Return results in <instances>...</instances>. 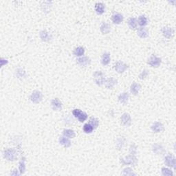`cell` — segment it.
<instances>
[{
  "instance_id": "23",
  "label": "cell",
  "mask_w": 176,
  "mask_h": 176,
  "mask_svg": "<svg viewBox=\"0 0 176 176\" xmlns=\"http://www.w3.org/2000/svg\"><path fill=\"white\" fill-rule=\"evenodd\" d=\"M59 143L61 145L65 146V148H68L71 146V142L68 138L65 136H62L59 138Z\"/></svg>"
},
{
  "instance_id": "12",
  "label": "cell",
  "mask_w": 176,
  "mask_h": 176,
  "mask_svg": "<svg viewBox=\"0 0 176 176\" xmlns=\"http://www.w3.org/2000/svg\"><path fill=\"white\" fill-rule=\"evenodd\" d=\"M51 107L54 111H60L62 109V102L58 98H54L51 101Z\"/></svg>"
},
{
  "instance_id": "13",
  "label": "cell",
  "mask_w": 176,
  "mask_h": 176,
  "mask_svg": "<svg viewBox=\"0 0 176 176\" xmlns=\"http://www.w3.org/2000/svg\"><path fill=\"white\" fill-rule=\"evenodd\" d=\"M123 16L120 13H114L111 16V21L114 24H120L123 21Z\"/></svg>"
},
{
  "instance_id": "5",
  "label": "cell",
  "mask_w": 176,
  "mask_h": 176,
  "mask_svg": "<svg viewBox=\"0 0 176 176\" xmlns=\"http://www.w3.org/2000/svg\"><path fill=\"white\" fill-rule=\"evenodd\" d=\"M72 114L74 116V117L78 118V120L80 121V122H84L87 118V114L79 109H75L73 110Z\"/></svg>"
},
{
  "instance_id": "33",
  "label": "cell",
  "mask_w": 176,
  "mask_h": 176,
  "mask_svg": "<svg viewBox=\"0 0 176 176\" xmlns=\"http://www.w3.org/2000/svg\"><path fill=\"white\" fill-rule=\"evenodd\" d=\"M89 124H91V126H93L94 129H96L97 127L98 126L99 124V121L97 118H91L90 120H89Z\"/></svg>"
},
{
  "instance_id": "27",
  "label": "cell",
  "mask_w": 176,
  "mask_h": 176,
  "mask_svg": "<svg viewBox=\"0 0 176 176\" xmlns=\"http://www.w3.org/2000/svg\"><path fill=\"white\" fill-rule=\"evenodd\" d=\"M85 54V49H84L83 47L79 46L77 47L74 49V54L76 56H78V57H80V56H82Z\"/></svg>"
},
{
  "instance_id": "7",
  "label": "cell",
  "mask_w": 176,
  "mask_h": 176,
  "mask_svg": "<svg viewBox=\"0 0 176 176\" xmlns=\"http://www.w3.org/2000/svg\"><path fill=\"white\" fill-rule=\"evenodd\" d=\"M128 67H129V66L122 61H118L114 65L115 70L116 71L118 74H122V73L124 72L128 69Z\"/></svg>"
},
{
  "instance_id": "19",
  "label": "cell",
  "mask_w": 176,
  "mask_h": 176,
  "mask_svg": "<svg viewBox=\"0 0 176 176\" xmlns=\"http://www.w3.org/2000/svg\"><path fill=\"white\" fill-rule=\"evenodd\" d=\"M104 10H105V6H104V3H102L101 2H98L95 4V11H96L97 14H103L104 12Z\"/></svg>"
},
{
  "instance_id": "10",
  "label": "cell",
  "mask_w": 176,
  "mask_h": 176,
  "mask_svg": "<svg viewBox=\"0 0 176 176\" xmlns=\"http://www.w3.org/2000/svg\"><path fill=\"white\" fill-rule=\"evenodd\" d=\"M76 62L78 65L82 66V67H86V66H88L90 64L91 59L88 56H82L77 58Z\"/></svg>"
},
{
  "instance_id": "21",
  "label": "cell",
  "mask_w": 176,
  "mask_h": 176,
  "mask_svg": "<svg viewBox=\"0 0 176 176\" xmlns=\"http://www.w3.org/2000/svg\"><path fill=\"white\" fill-rule=\"evenodd\" d=\"M141 86L140 84L137 83V82H134L133 83H132L130 87V91L133 94V95H137L139 93V91L140 90Z\"/></svg>"
},
{
  "instance_id": "25",
  "label": "cell",
  "mask_w": 176,
  "mask_h": 176,
  "mask_svg": "<svg viewBox=\"0 0 176 176\" xmlns=\"http://www.w3.org/2000/svg\"><path fill=\"white\" fill-rule=\"evenodd\" d=\"M111 61V57L109 53H104L101 58V63L103 65H107Z\"/></svg>"
},
{
  "instance_id": "22",
  "label": "cell",
  "mask_w": 176,
  "mask_h": 176,
  "mask_svg": "<svg viewBox=\"0 0 176 176\" xmlns=\"http://www.w3.org/2000/svg\"><path fill=\"white\" fill-rule=\"evenodd\" d=\"M100 32L103 34H108V33L110 32V30H111V26H110L109 23H106V22H103L101 25H100Z\"/></svg>"
},
{
  "instance_id": "34",
  "label": "cell",
  "mask_w": 176,
  "mask_h": 176,
  "mask_svg": "<svg viewBox=\"0 0 176 176\" xmlns=\"http://www.w3.org/2000/svg\"><path fill=\"white\" fill-rule=\"evenodd\" d=\"M162 174L164 176H172L173 175V173L169 168L163 167L162 168Z\"/></svg>"
},
{
  "instance_id": "14",
  "label": "cell",
  "mask_w": 176,
  "mask_h": 176,
  "mask_svg": "<svg viewBox=\"0 0 176 176\" xmlns=\"http://www.w3.org/2000/svg\"><path fill=\"white\" fill-rule=\"evenodd\" d=\"M117 82H118V80L116 79V78H113V77H110V78L106 79L105 82H104V85H105V87L107 89H112L116 85Z\"/></svg>"
},
{
  "instance_id": "20",
  "label": "cell",
  "mask_w": 176,
  "mask_h": 176,
  "mask_svg": "<svg viewBox=\"0 0 176 176\" xmlns=\"http://www.w3.org/2000/svg\"><path fill=\"white\" fill-rule=\"evenodd\" d=\"M153 151L157 155H162L165 152L164 148L159 144H155L153 145Z\"/></svg>"
},
{
  "instance_id": "36",
  "label": "cell",
  "mask_w": 176,
  "mask_h": 176,
  "mask_svg": "<svg viewBox=\"0 0 176 176\" xmlns=\"http://www.w3.org/2000/svg\"><path fill=\"white\" fill-rule=\"evenodd\" d=\"M148 74V71L147 70V69H143V70L142 71V72L139 74V78L141 80L144 79V78H146V77H147Z\"/></svg>"
},
{
  "instance_id": "2",
  "label": "cell",
  "mask_w": 176,
  "mask_h": 176,
  "mask_svg": "<svg viewBox=\"0 0 176 176\" xmlns=\"http://www.w3.org/2000/svg\"><path fill=\"white\" fill-rule=\"evenodd\" d=\"M4 158L8 161H14L17 158V153L13 148H7L3 152Z\"/></svg>"
},
{
  "instance_id": "24",
  "label": "cell",
  "mask_w": 176,
  "mask_h": 176,
  "mask_svg": "<svg viewBox=\"0 0 176 176\" xmlns=\"http://www.w3.org/2000/svg\"><path fill=\"white\" fill-rule=\"evenodd\" d=\"M128 25L131 30H135L138 26L137 19L134 17H131L128 19Z\"/></svg>"
},
{
  "instance_id": "8",
  "label": "cell",
  "mask_w": 176,
  "mask_h": 176,
  "mask_svg": "<svg viewBox=\"0 0 176 176\" xmlns=\"http://www.w3.org/2000/svg\"><path fill=\"white\" fill-rule=\"evenodd\" d=\"M164 163L167 165L169 167L175 168V165H176V162H175V158L171 154H168L166 155L164 158Z\"/></svg>"
},
{
  "instance_id": "3",
  "label": "cell",
  "mask_w": 176,
  "mask_h": 176,
  "mask_svg": "<svg viewBox=\"0 0 176 176\" xmlns=\"http://www.w3.org/2000/svg\"><path fill=\"white\" fill-rule=\"evenodd\" d=\"M162 63V59L161 58L157 57L155 55H151L148 58L147 63L152 67H157L161 65Z\"/></svg>"
},
{
  "instance_id": "30",
  "label": "cell",
  "mask_w": 176,
  "mask_h": 176,
  "mask_svg": "<svg viewBox=\"0 0 176 176\" xmlns=\"http://www.w3.org/2000/svg\"><path fill=\"white\" fill-rule=\"evenodd\" d=\"M94 129V127L92 126H91V124H90L89 123H87L85 124L83 126V131L85 133H91V132L93 131V130Z\"/></svg>"
},
{
  "instance_id": "1",
  "label": "cell",
  "mask_w": 176,
  "mask_h": 176,
  "mask_svg": "<svg viewBox=\"0 0 176 176\" xmlns=\"http://www.w3.org/2000/svg\"><path fill=\"white\" fill-rule=\"evenodd\" d=\"M94 80L96 85L99 86H101L102 85L104 84V82L106 80V78L104 74L102 73L101 71H96L93 74Z\"/></svg>"
},
{
  "instance_id": "29",
  "label": "cell",
  "mask_w": 176,
  "mask_h": 176,
  "mask_svg": "<svg viewBox=\"0 0 176 176\" xmlns=\"http://www.w3.org/2000/svg\"><path fill=\"white\" fill-rule=\"evenodd\" d=\"M124 142H125V139H124L123 137H121V138H118V140H117V142H116L117 148H118V150L122 149L124 144Z\"/></svg>"
},
{
  "instance_id": "32",
  "label": "cell",
  "mask_w": 176,
  "mask_h": 176,
  "mask_svg": "<svg viewBox=\"0 0 176 176\" xmlns=\"http://www.w3.org/2000/svg\"><path fill=\"white\" fill-rule=\"evenodd\" d=\"M16 72V76H17V77L19 78H21V79H22V78H25V76H26L25 72L23 70V69L19 68V69H18Z\"/></svg>"
},
{
  "instance_id": "26",
  "label": "cell",
  "mask_w": 176,
  "mask_h": 176,
  "mask_svg": "<svg viewBox=\"0 0 176 176\" xmlns=\"http://www.w3.org/2000/svg\"><path fill=\"white\" fill-rule=\"evenodd\" d=\"M137 22L141 27H144L148 24V19L146 17V16L140 15L138 19Z\"/></svg>"
},
{
  "instance_id": "11",
  "label": "cell",
  "mask_w": 176,
  "mask_h": 176,
  "mask_svg": "<svg viewBox=\"0 0 176 176\" xmlns=\"http://www.w3.org/2000/svg\"><path fill=\"white\" fill-rule=\"evenodd\" d=\"M162 34L166 38H170L174 34V30L171 27L165 26L162 28Z\"/></svg>"
},
{
  "instance_id": "35",
  "label": "cell",
  "mask_w": 176,
  "mask_h": 176,
  "mask_svg": "<svg viewBox=\"0 0 176 176\" xmlns=\"http://www.w3.org/2000/svg\"><path fill=\"white\" fill-rule=\"evenodd\" d=\"M122 175H135V173L133 171V170L131 168H124L122 171Z\"/></svg>"
},
{
  "instance_id": "15",
  "label": "cell",
  "mask_w": 176,
  "mask_h": 176,
  "mask_svg": "<svg viewBox=\"0 0 176 176\" xmlns=\"http://www.w3.org/2000/svg\"><path fill=\"white\" fill-rule=\"evenodd\" d=\"M137 34L140 36V38H144L148 36V31L146 28L140 27L138 29Z\"/></svg>"
},
{
  "instance_id": "16",
  "label": "cell",
  "mask_w": 176,
  "mask_h": 176,
  "mask_svg": "<svg viewBox=\"0 0 176 176\" xmlns=\"http://www.w3.org/2000/svg\"><path fill=\"white\" fill-rule=\"evenodd\" d=\"M40 38L43 41H49L52 38V35L49 32H47V30H42L40 32Z\"/></svg>"
},
{
  "instance_id": "18",
  "label": "cell",
  "mask_w": 176,
  "mask_h": 176,
  "mask_svg": "<svg viewBox=\"0 0 176 176\" xmlns=\"http://www.w3.org/2000/svg\"><path fill=\"white\" fill-rule=\"evenodd\" d=\"M129 95L127 92H122V94H120L118 96V101L120 102V103L125 104L127 103L128 100H129Z\"/></svg>"
},
{
  "instance_id": "31",
  "label": "cell",
  "mask_w": 176,
  "mask_h": 176,
  "mask_svg": "<svg viewBox=\"0 0 176 176\" xmlns=\"http://www.w3.org/2000/svg\"><path fill=\"white\" fill-rule=\"evenodd\" d=\"M25 158H23V159H21V160L20 161V162H19V169L20 173H21V174L24 173V172L25 170Z\"/></svg>"
},
{
  "instance_id": "6",
  "label": "cell",
  "mask_w": 176,
  "mask_h": 176,
  "mask_svg": "<svg viewBox=\"0 0 176 176\" xmlns=\"http://www.w3.org/2000/svg\"><path fill=\"white\" fill-rule=\"evenodd\" d=\"M30 100L34 103H38L41 101L42 98H43V94L40 91L35 90L30 95Z\"/></svg>"
},
{
  "instance_id": "4",
  "label": "cell",
  "mask_w": 176,
  "mask_h": 176,
  "mask_svg": "<svg viewBox=\"0 0 176 176\" xmlns=\"http://www.w3.org/2000/svg\"><path fill=\"white\" fill-rule=\"evenodd\" d=\"M120 163L123 165H133L135 166L137 164V159L134 155H129V156L124 157V158H120Z\"/></svg>"
},
{
  "instance_id": "17",
  "label": "cell",
  "mask_w": 176,
  "mask_h": 176,
  "mask_svg": "<svg viewBox=\"0 0 176 176\" xmlns=\"http://www.w3.org/2000/svg\"><path fill=\"white\" fill-rule=\"evenodd\" d=\"M164 129L163 124L160 122H155L151 125L152 131L155 132V133H160Z\"/></svg>"
},
{
  "instance_id": "9",
  "label": "cell",
  "mask_w": 176,
  "mask_h": 176,
  "mask_svg": "<svg viewBox=\"0 0 176 176\" xmlns=\"http://www.w3.org/2000/svg\"><path fill=\"white\" fill-rule=\"evenodd\" d=\"M121 123L122 124V125L125 126H129L131 125V116H130L128 113H124L121 116Z\"/></svg>"
},
{
  "instance_id": "28",
  "label": "cell",
  "mask_w": 176,
  "mask_h": 176,
  "mask_svg": "<svg viewBox=\"0 0 176 176\" xmlns=\"http://www.w3.org/2000/svg\"><path fill=\"white\" fill-rule=\"evenodd\" d=\"M63 134L64 136L68 138H74L75 137V132L72 129H64Z\"/></svg>"
}]
</instances>
